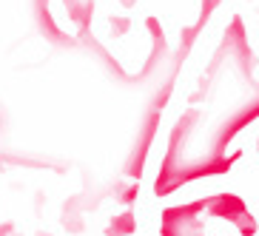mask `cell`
I'll return each instance as SVG.
<instances>
[{"label":"cell","instance_id":"obj_1","mask_svg":"<svg viewBox=\"0 0 259 236\" xmlns=\"http://www.w3.org/2000/svg\"><path fill=\"white\" fill-rule=\"evenodd\" d=\"M114 225H117V228H111V233H114V236L128 233V230H131V216H122V219H117V222H114Z\"/></svg>","mask_w":259,"mask_h":236}]
</instances>
